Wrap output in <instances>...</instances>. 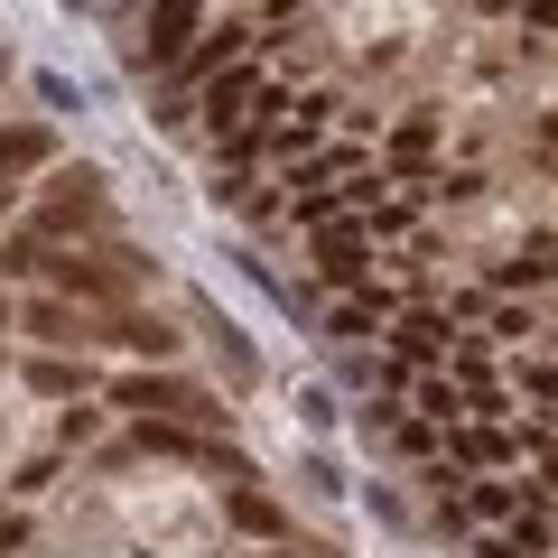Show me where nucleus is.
Wrapping results in <instances>:
<instances>
[{
    "instance_id": "obj_1",
    "label": "nucleus",
    "mask_w": 558,
    "mask_h": 558,
    "mask_svg": "<svg viewBox=\"0 0 558 558\" xmlns=\"http://www.w3.org/2000/svg\"><path fill=\"white\" fill-rule=\"evenodd\" d=\"M112 400H121V410H140V418H149V410H159V418H186V428H215V418H223L205 391H186V381H168V373H159V381H149V373H131Z\"/></svg>"
},
{
    "instance_id": "obj_2",
    "label": "nucleus",
    "mask_w": 558,
    "mask_h": 558,
    "mask_svg": "<svg viewBox=\"0 0 558 558\" xmlns=\"http://www.w3.org/2000/svg\"><path fill=\"white\" fill-rule=\"evenodd\" d=\"M196 10H205V0H149V65H178V57H186Z\"/></svg>"
},
{
    "instance_id": "obj_3",
    "label": "nucleus",
    "mask_w": 558,
    "mask_h": 558,
    "mask_svg": "<svg viewBox=\"0 0 558 558\" xmlns=\"http://www.w3.org/2000/svg\"><path fill=\"white\" fill-rule=\"evenodd\" d=\"M28 168H47V131L38 121H10V131H0V186L28 178Z\"/></svg>"
},
{
    "instance_id": "obj_4",
    "label": "nucleus",
    "mask_w": 558,
    "mask_h": 558,
    "mask_svg": "<svg viewBox=\"0 0 558 558\" xmlns=\"http://www.w3.org/2000/svg\"><path fill=\"white\" fill-rule=\"evenodd\" d=\"M57 289H75V299H121V289H131V270H102V260H57Z\"/></svg>"
},
{
    "instance_id": "obj_5",
    "label": "nucleus",
    "mask_w": 558,
    "mask_h": 558,
    "mask_svg": "<svg viewBox=\"0 0 558 558\" xmlns=\"http://www.w3.org/2000/svg\"><path fill=\"white\" fill-rule=\"evenodd\" d=\"M223 512H233L252 539H279V502H270V494H252V484H233V502H223Z\"/></svg>"
},
{
    "instance_id": "obj_6",
    "label": "nucleus",
    "mask_w": 558,
    "mask_h": 558,
    "mask_svg": "<svg viewBox=\"0 0 558 558\" xmlns=\"http://www.w3.org/2000/svg\"><path fill=\"white\" fill-rule=\"evenodd\" d=\"M242 94H252L242 75H215V84H205V112H215V131H242Z\"/></svg>"
},
{
    "instance_id": "obj_7",
    "label": "nucleus",
    "mask_w": 558,
    "mask_h": 558,
    "mask_svg": "<svg viewBox=\"0 0 558 558\" xmlns=\"http://www.w3.org/2000/svg\"><path fill=\"white\" fill-rule=\"evenodd\" d=\"M438 336H447L438 317H410V326H400V354H410V363H428V354H438Z\"/></svg>"
},
{
    "instance_id": "obj_8",
    "label": "nucleus",
    "mask_w": 558,
    "mask_h": 558,
    "mask_svg": "<svg viewBox=\"0 0 558 558\" xmlns=\"http://www.w3.org/2000/svg\"><path fill=\"white\" fill-rule=\"evenodd\" d=\"M112 344H131V354H168V344H178V336H168V326H112Z\"/></svg>"
},
{
    "instance_id": "obj_9",
    "label": "nucleus",
    "mask_w": 558,
    "mask_h": 558,
    "mask_svg": "<svg viewBox=\"0 0 558 558\" xmlns=\"http://www.w3.org/2000/svg\"><path fill=\"white\" fill-rule=\"evenodd\" d=\"M465 512H484V521H512V484H475V494H465Z\"/></svg>"
},
{
    "instance_id": "obj_10",
    "label": "nucleus",
    "mask_w": 558,
    "mask_h": 558,
    "mask_svg": "<svg viewBox=\"0 0 558 558\" xmlns=\"http://www.w3.org/2000/svg\"><path fill=\"white\" fill-rule=\"evenodd\" d=\"M521 10H531V20H539V28H558V0H521Z\"/></svg>"
},
{
    "instance_id": "obj_11",
    "label": "nucleus",
    "mask_w": 558,
    "mask_h": 558,
    "mask_svg": "<svg viewBox=\"0 0 558 558\" xmlns=\"http://www.w3.org/2000/svg\"><path fill=\"white\" fill-rule=\"evenodd\" d=\"M270 558H317V549H270Z\"/></svg>"
},
{
    "instance_id": "obj_12",
    "label": "nucleus",
    "mask_w": 558,
    "mask_h": 558,
    "mask_svg": "<svg viewBox=\"0 0 558 558\" xmlns=\"http://www.w3.org/2000/svg\"><path fill=\"white\" fill-rule=\"evenodd\" d=\"M0 215H10V186H0Z\"/></svg>"
},
{
    "instance_id": "obj_13",
    "label": "nucleus",
    "mask_w": 558,
    "mask_h": 558,
    "mask_svg": "<svg viewBox=\"0 0 558 558\" xmlns=\"http://www.w3.org/2000/svg\"><path fill=\"white\" fill-rule=\"evenodd\" d=\"M0 75H10V65H0Z\"/></svg>"
}]
</instances>
